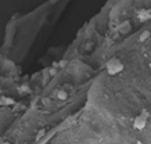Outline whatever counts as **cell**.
<instances>
[{"label":"cell","instance_id":"6da1fadb","mask_svg":"<svg viewBox=\"0 0 151 144\" xmlns=\"http://www.w3.org/2000/svg\"><path fill=\"white\" fill-rule=\"evenodd\" d=\"M106 68H107V72L109 75H117L118 72H121L123 69V64H122L121 60H118L117 57H112V58H109L107 61Z\"/></svg>","mask_w":151,"mask_h":144},{"label":"cell","instance_id":"7a4b0ae2","mask_svg":"<svg viewBox=\"0 0 151 144\" xmlns=\"http://www.w3.org/2000/svg\"><path fill=\"white\" fill-rule=\"evenodd\" d=\"M147 116H148L147 112H143L140 115H137L135 118V121H133V126L136 129H139V130H143L146 127V125H147Z\"/></svg>","mask_w":151,"mask_h":144},{"label":"cell","instance_id":"3957f363","mask_svg":"<svg viewBox=\"0 0 151 144\" xmlns=\"http://www.w3.org/2000/svg\"><path fill=\"white\" fill-rule=\"evenodd\" d=\"M118 32H121V33H128L130 29V24H129V21H123L122 24H119L118 25Z\"/></svg>","mask_w":151,"mask_h":144},{"label":"cell","instance_id":"277c9868","mask_svg":"<svg viewBox=\"0 0 151 144\" xmlns=\"http://www.w3.org/2000/svg\"><path fill=\"white\" fill-rule=\"evenodd\" d=\"M150 18H151V11L150 10H140L139 11V20H140L141 22L150 20Z\"/></svg>","mask_w":151,"mask_h":144},{"label":"cell","instance_id":"5b68a950","mask_svg":"<svg viewBox=\"0 0 151 144\" xmlns=\"http://www.w3.org/2000/svg\"><path fill=\"white\" fill-rule=\"evenodd\" d=\"M0 104H1V105H13V104H14V100L6 97V96H3L1 100H0Z\"/></svg>","mask_w":151,"mask_h":144},{"label":"cell","instance_id":"8992f818","mask_svg":"<svg viewBox=\"0 0 151 144\" xmlns=\"http://www.w3.org/2000/svg\"><path fill=\"white\" fill-rule=\"evenodd\" d=\"M150 36H151V32L150 31H144V32H141V33H140V36H139V40H140V42H144V40H147Z\"/></svg>","mask_w":151,"mask_h":144},{"label":"cell","instance_id":"52a82bcc","mask_svg":"<svg viewBox=\"0 0 151 144\" xmlns=\"http://www.w3.org/2000/svg\"><path fill=\"white\" fill-rule=\"evenodd\" d=\"M60 100H65L67 97H68V94H67V92H63V90H60L58 92V96H57Z\"/></svg>","mask_w":151,"mask_h":144},{"label":"cell","instance_id":"ba28073f","mask_svg":"<svg viewBox=\"0 0 151 144\" xmlns=\"http://www.w3.org/2000/svg\"><path fill=\"white\" fill-rule=\"evenodd\" d=\"M67 65V62L65 61H60V67H65Z\"/></svg>","mask_w":151,"mask_h":144}]
</instances>
